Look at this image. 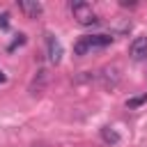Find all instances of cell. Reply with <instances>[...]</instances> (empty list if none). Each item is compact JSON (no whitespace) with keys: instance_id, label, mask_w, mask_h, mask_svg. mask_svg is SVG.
Segmentation results:
<instances>
[{"instance_id":"obj_1","label":"cell","mask_w":147,"mask_h":147,"mask_svg":"<svg viewBox=\"0 0 147 147\" xmlns=\"http://www.w3.org/2000/svg\"><path fill=\"white\" fill-rule=\"evenodd\" d=\"M110 41H113L110 34H87V37H80V39L76 41L74 53H76V55H85V53H90V51H94V48H106Z\"/></svg>"},{"instance_id":"obj_2","label":"cell","mask_w":147,"mask_h":147,"mask_svg":"<svg viewBox=\"0 0 147 147\" xmlns=\"http://www.w3.org/2000/svg\"><path fill=\"white\" fill-rule=\"evenodd\" d=\"M69 9H71V14H74V18H76V21H78L80 25H94V23L99 21L90 2H83V0H76V2H71V5H69Z\"/></svg>"},{"instance_id":"obj_3","label":"cell","mask_w":147,"mask_h":147,"mask_svg":"<svg viewBox=\"0 0 147 147\" xmlns=\"http://www.w3.org/2000/svg\"><path fill=\"white\" fill-rule=\"evenodd\" d=\"M46 48H48V60L53 64H60L62 60V44L55 34H46Z\"/></svg>"},{"instance_id":"obj_4","label":"cell","mask_w":147,"mask_h":147,"mask_svg":"<svg viewBox=\"0 0 147 147\" xmlns=\"http://www.w3.org/2000/svg\"><path fill=\"white\" fill-rule=\"evenodd\" d=\"M129 53H131L133 60H145V57H147V37H136V39L131 41Z\"/></svg>"},{"instance_id":"obj_5","label":"cell","mask_w":147,"mask_h":147,"mask_svg":"<svg viewBox=\"0 0 147 147\" xmlns=\"http://www.w3.org/2000/svg\"><path fill=\"white\" fill-rule=\"evenodd\" d=\"M18 9H21L28 18H37V16L44 11L41 2H37V0H21V2H18Z\"/></svg>"},{"instance_id":"obj_6","label":"cell","mask_w":147,"mask_h":147,"mask_svg":"<svg viewBox=\"0 0 147 147\" xmlns=\"http://www.w3.org/2000/svg\"><path fill=\"white\" fill-rule=\"evenodd\" d=\"M44 83H46V69H39L37 76H34V80H32V85H30V92L32 94H39L44 90Z\"/></svg>"},{"instance_id":"obj_7","label":"cell","mask_w":147,"mask_h":147,"mask_svg":"<svg viewBox=\"0 0 147 147\" xmlns=\"http://www.w3.org/2000/svg\"><path fill=\"white\" fill-rule=\"evenodd\" d=\"M101 138H103V142H108V145L119 142V133H117V131H113L110 126H103V129H101Z\"/></svg>"},{"instance_id":"obj_8","label":"cell","mask_w":147,"mask_h":147,"mask_svg":"<svg viewBox=\"0 0 147 147\" xmlns=\"http://www.w3.org/2000/svg\"><path fill=\"white\" fill-rule=\"evenodd\" d=\"M142 103H147V92H145V94H140V96L129 99V101H126V108H138V106H142Z\"/></svg>"},{"instance_id":"obj_9","label":"cell","mask_w":147,"mask_h":147,"mask_svg":"<svg viewBox=\"0 0 147 147\" xmlns=\"http://www.w3.org/2000/svg\"><path fill=\"white\" fill-rule=\"evenodd\" d=\"M23 44H25V34H16V39L9 44V48H7V51H14V48H18V46H23Z\"/></svg>"},{"instance_id":"obj_10","label":"cell","mask_w":147,"mask_h":147,"mask_svg":"<svg viewBox=\"0 0 147 147\" xmlns=\"http://www.w3.org/2000/svg\"><path fill=\"white\" fill-rule=\"evenodd\" d=\"M7 25H9V14L2 11V14H0V28H7Z\"/></svg>"},{"instance_id":"obj_11","label":"cell","mask_w":147,"mask_h":147,"mask_svg":"<svg viewBox=\"0 0 147 147\" xmlns=\"http://www.w3.org/2000/svg\"><path fill=\"white\" fill-rule=\"evenodd\" d=\"M5 80H7V74H5V71H2V69H0V85H2V83H5Z\"/></svg>"}]
</instances>
